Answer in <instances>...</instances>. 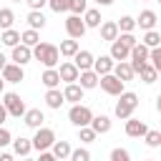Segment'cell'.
<instances>
[{"mask_svg": "<svg viewBox=\"0 0 161 161\" xmlns=\"http://www.w3.org/2000/svg\"><path fill=\"white\" fill-rule=\"evenodd\" d=\"M138 75H141V80H143V83H148V86H151V83H156V78H158V70H156V68H153V65L146 60V63L141 65Z\"/></svg>", "mask_w": 161, "mask_h": 161, "instance_id": "25", "label": "cell"}, {"mask_svg": "<svg viewBox=\"0 0 161 161\" xmlns=\"http://www.w3.org/2000/svg\"><path fill=\"white\" fill-rule=\"evenodd\" d=\"M98 28H101V40H108V43H111V40L118 38V25H116L113 20H106V23H101Z\"/></svg>", "mask_w": 161, "mask_h": 161, "instance_id": "21", "label": "cell"}, {"mask_svg": "<svg viewBox=\"0 0 161 161\" xmlns=\"http://www.w3.org/2000/svg\"><path fill=\"white\" fill-rule=\"evenodd\" d=\"M53 141H55L53 128H43V126H38V128H35V136L30 138V143H33L35 151H45V148H50Z\"/></svg>", "mask_w": 161, "mask_h": 161, "instance_id": "4", "label": "cell"}, {"mask_svg": "<svg viewBox=\"0 0 161 161\" xmlns=\"http://www.w3.org/2000/svg\"><path fill=\"white\" fill-rule=\"evenodd\" d=\"M88 126H91V128H93L96 133H108V131H111V118L101 113V116H93Z\"/></svg>", "mask_w": 161, "mask_h": 161, "instance_id": "23", "label": "cell"}, {"mask_svg": "<svg viewBox=\"0 0 161 161\" xmlns=\"http://www.w3.org/2000/svg\"><path fill=\"white\" fill-rule=\"evenodd\" d=\"M143 138H146V146H151V148H158L161 146V131H146L143 133Z\"/></svg>", "mask_w": 161, "mask_h": 161, "instance_id": "36", "label": "cell"}, {"mask_svg": "<svg viewBox=\"0 0 161 161\" xmlns=\"http://www.w3.org/2000/svg\"><path fill=\"white\" fill-rule=\"evenodd\" d=\"M141 43H143L146 48H156V45H161V33H156V30L151 28V30H146V33H143Z\"/></svg>", "mask_w": 161, "mask_h": 161, "instance_id": "31", "label": "cell"}, {"mask_svg": "<svg viewBox=\"0 0 161 161\" xmlns=\"http://www.w3.org/2000/svg\"><path fill=\"white\" fill-rule=\"evenodd\" d=\"M128 158H131V153L126 148H113L111 151V161H128Z\"/></svg>", "mask_w": 161, "mask_h": 161, "instance_id": "41", "label": "cell"}, {"mask_svg": "<svg viewBox=\"0 0 161 161\" xmlns=\"http://www.w3.org/2000/svg\"><path fill=\"white\" fill-rule=\"evenodd\" d=\"M40 83H43L45 88H58V86H60V75H58V70H55V68H45L43 75H40Z\"/></svg>", "mask_w": 161, "mask_h": 161, "instance_id": "22", "label": "cell"}, {"mask_svg": "<svg viewBox=\"0 0 161 161\" xmlns=\"http://www.w3.org/2000/svg\"><path fill=\"white\" fill-rule=\"evenodd\" d=\"M0 40H3V45L13 48V45H18V43H20V33H18V30H13V28H5V30L0 33Z\"/></svg>", "mask_w": 161, "mask_h": 161, "instance_id": "29", "label": "cell"}, {"mask_svg": "<svg viewBox=\"0 0 161 161\" xmlns=\"http://www.w3.org/2000/svg\"><path fill=\"white\" fill-rule=\"evenodd\" d=\"M73 63H75V68L78 70H86V68H93V53L91 50H75V55H73Z\"/></svg>", "mask_w": 161, "mask_h": 161, "instance_id": "15", "label": "cell"}, {"mask_svg": "<svg viewBox=\"0 0 161 161\" xmlns=\"http://www.w3.org/2000/svg\"><path fill=\"white\" fill-rule=\"evenodd\" d=\"M33 58L40 60L45 68H55L58 60H60V53H58L55 45H50V43H40V40H38V43L33 45Z\"/></svg>", "mask_w": 161, "mask_h": 161, "instance_id": "1", "label": "cell"}, {"mask_svg": "<svg viewBox=\"0 0 161 161\" xmlns=\"http://www.w3.org/2000/svg\"><path fill=\"white\" fill-rule=\"evenodd\" d=\"M0 75H3L5 83H20V80L25 78V70H23V65H18V63H5L3 70H0Z\"/></svg>", "mask_w": 161, "mask_h": 161, "instance_id": "8", "label": "cell"}, {"mask_svg": "<svg viewBox=\"0 0 161 161\" xmlns=\"http://www.w3.org/2000/svg\"><path fill=\"white\" fill-rule=\"evenodd\" d=\"M118 40H121V43H123V45H126V48H133V45H136V43H138V40H136V35H133V33H118Z\"/></svg>", "mask_w": 161, "mask_h": 161, "instance_id": "40", "label": "cell"}, {"mask_svg": "<svg viewBox=\"0 0 161 161\" xmlns=\"http://www.w3.org/2000/svg\"><path fill=\"white\" fill-rule=\"evenodd\" d=\"M91 118H93V111H91L88 106H83V103H73V106H70V111H68V121H70L75 128L88 126V123H91Z\"/></svg>", "mask_w": 161, "mask_h": 161, "instance_id": "3", "label": "cell"}, {"mask_svg": "<svg viewBox=\"0 0 161 161\" xmlns=\"http://www.w3.org/2000/svg\"><path fill=\"white\" fill-rule=\"evenodd\" d=\"M50 151H53V156L55 158H68L70 156V143L68 141H53V146H50Z\"/></svg>", "mask_w": 161, "mask_h": 161, "instance_id": "28", "label": "cell"}, {"mask_svg": "<svg viewBox=\"0 0 161 161\" xmlns=\"http://www.w3.org/2000/svg\"><path fill=\"white\" fill-rule=\"evenodd\" d=\"M111 73H113V75H116V78H121V80H123V83H126V80H131V78H133V75H136V73H133V68H131V63H128V60H116V63H113V70H111Z\"/></svg>", "mask_w": 161, "mask_h": 161, "instance_id": "13", "label": "cell"}, {"mask_svg": "<svg viewBox=\"0 0 161 161\" xmlns=\"http://www.w3.org/2000/svg\"><path fill=\"white\" fill-rule=\"evenodd\" d=\"M96 131L91 128V126H80L78 128V141H83V143H91V141H96Z\"/></svg>", "mask_w": 161, "mask_h": 161, "instance_id": "35", "label": "cell"}, {"mask_svg": "<svg viewBox=\"0 0 161 161\" xmlns=\"http://www.w3.org/2000/svg\"><path fill=\"white\" fill-rule=\"evenodd\" d=\"M86 23H83V18L80 15H70V18H65V33H68V38H83L86 35Z\"/></svg>", "mask_w": 161, "mask_h": 161, "instance_id": "7", "label": "cell"}, {"mask_svg": "<svg viewBox=\"0 0 161 161\" xmlns=\"http://www.w3.org/2000/svg\"><path fill=\"white\" fill-rule=\"evenodd\" d=\"M128 53H131V48H126L118 38L111 40V53H108V55H111L113 60H128Z\"/></svg>", "mask_w": 161, "mask_h": 161, "instance_id": "19", "label": "cell"}, {"mask_svg": "<svg viewBox=\"0 0 161 161\" xmlns=\"http://www.w3.org/2000/svg\"><path fill=\"white\" fill-rule=\"evenodd\" d=\"M153 25H156V13H153V10H141V15L136 18V28L151 30Z\"/></svg>", "mask_w": 161, "mask_h": 161, "instance_id": "18", "label": "cell"}, {"mask_svg": "<svg viewBox=\"0 0 161 161\" xmlns=\"http://www.w3.org/2000/svg\"><path fill=\"white\" fill-rule=\"evenodd\" d=\"M25 20H28V25H30L33 30H43V28H45V15H43V10H30Z\"/></svg>", "mask_w": 161, "mask_h": 161, "instance_id": "24", "label": "cell"}, {"mask_svg": "<svg viewBox=\"0 0 161 161\" xmlns=\"http://www.w3.org/2000/svg\"><path fill=\"white\" fill-rule=\"evenodd\" d=\"M13 3H23V0H13Z\"/></svg>", "mask_w": 161, "mask_h": 161, "instance_id": "48", "label": "cell"}, {"mask_svg": "<svg viewBox=\"0 0 161 161\" xmlns=\"http://www.w3.org/2000/svg\"><path fill=\"white\" fill-rule=\"evenodd\" d=\"M10 60H13V63H18V65H25V63H30V60H33V48H28V45H23V43L13 45Z\"/></svg>", "mask_w": 161, "mask_h": 161, "instance_id": "9", "label": "cell"}, {"mask_svg": "<svg viewBox=\"0 0 161 161\" xmlns=\"http://www.w3.org/2000/svg\"><path fill=\"white\" fill-rule=\"evenodd\" d=\"M23 3H28L30 10H43V8L48 5V0H23Z\"/></svg>", "mask_w": 161, "mask_h": 161, "instance_id": "43", "label": "cell"}, {"mask_svg": "<svg viewBox=\"0 0 161 161\" xmlns=\"http://www.w3.org/2000/svg\"><path fill=\"white\" fill-rule=\"evenodd\" d=\"M116 25H118V33H133V28H136V18H131V15H121V20H118Z\"/></svg>", "mask_w": 161, "mask_h": 161, "instance_id": "34", "label": "cell"}, {"mask_svg": "<svg viewBox=\"0 0 161 161\" xmlns=\"http://www.w3.org/2000/svg\"><path fill=\"white\" fill-rule=\"evenodd\" d=\"M48 8L53 13H65L68 10V0H48Z\"/></svg>", "mask_w": 161, "mask_h": 161, "instance_id": "39", "label": "cell"}, {"mask_svg": "<svg viewBox=\"0 0 161 161\" xmlns=\"http://www.w3.org/2000/svg\"><path fill=\"white\" fill-rule=\"evenodd\" d=\"M101 20H103V18H101V13H98L96 8H91V10L86 8V10H83V23H86V28H98Z\"/></svg>", "mask_w": 161, "mask_h": 161, "instance_id": "26", "label": "cell"}, {"mask_svg": "<svg viewBox=\"0 0 161 161\" xmlns=\"http://www.w3.org/2000/svg\"><path fill=\"white\" fill-rule=\"evenodd\" d=\"M96 3H98V5H111L113 0H96Z\"/></svg>", "mask_w": 161, "mask_h": 161, "instance_id": "46", "label": "cell"}, {"mask_svg": "<svg viewBox=\"0 0 161 161\" xmlns=\"http://www.w3.org/2000/svg\"><path fill=\"white\" fill-rule=\"evenodd\" d=\"M78 48H80V45H78V40H75V38H68V40H60L58 53H60V55H65V58H73Z\"/></svg>", "mask_w": 161, "mask_h": 161, "instance_id": "27", "label": "cell"}, {"mask_svg": "<svg viewBox=\"0 0 161 161\" xmlns=\"http://www.w3.org/2000/svg\"><path fill=\"white\" fill-rule=\"evenodd\" d=\"M58 75H60V80H65V83H73L75 78H78V68H75V63H60V68H58Z\"/></svg>", "mask_w": 161, "mask_h": 161, "instance_id": "20", "label": "cell"}, {"mask_svg": "<svg viewBox=\"0 0 161 161\" xmlns=\"http://www.w3.org/2000/svg\"><path fill=\"white\" fill-rule=\"evenodd\" d=\"M63 98L68 101V103H80L83 101V88L73 80V83H65V88H63Z\"/></svg>", "mask_w": 161, "mask_h": 161, "instance_id": "14", "label": "cell"}, {"mask_svg": "<svg viewBox=\"0 0 161 161\" xmlns=\"http://www.w3.org/2000/svg\"><path fill=\"white\" fill-rule=\"evenodd\" d=\"M38 40H40V35H38V30H33V28H28V30H23V33H20V43H23V45H28V48H33Z\"/></svg>", "mask_w": 161, "mask_h": 161, "instance_id": "32", "label": "cell"}, {"mask_svg": "<svg viewBox=\"0 0 161 161\" xmlns=\"http://www.w3.org/2000/svg\"><path fill=\"white\" fill-rule=\"evenodd\" d=\"M146 131H148V126H146L141 118H133V116L126 118V136H131V138H143Z\"/></svg>", "mask_w": 161, "mask_h": 161, "instance_id": "10", "label": "cell"}, {"mask_svg": "<svg viewBox=\"0 0 161 161\" xmlns=\"http://www.w3.org/2000/svg\"><path fill=\"white\" fill-rule=\"evenodd\" d=\"M3 106H5L8 116L20 118V116L25 113V103H23V98H20L18 93H3Z\"/></svg>", "mask_w": 161, "mask_h": 161, "instance_id": "6", "label": "cell"}, {"mask_svg": "<svg viewBox=\"0 0 161 161\" xmlns=\"http://www.w3.org/2000/svg\"><path fill=\"white\" fill-rule=\"evenodd\" d=\"M113 58L111 55H98V58H93V70L98 73V75H103V73H111L113 70Z\"/></svg>", "mask_w": 161, "mask_h": 161, "instance_id": "17", "label": "cell"}, {"mask_svg": "<svg viewBox=\"0 0 161 161\" xmlns=\"http://www.w3.org/2000/svg\"><path fill=\"white\" fill-rule=\"evenodd\" d=\"M5 63H8V58H5L3 53H0V70H3V65H5Z\"/></svg>", "mask_w": 161, "mask_h": 161, "instance_id": "45", "label": "cell"}, {"mask_svg": "<svg viewBox=\"0 0 161 161\" xmlns=\"http://www.w3.org/2000/svg\"><path fill=\"white\" fill-rule=\"evenodd\" d=\"M136 106H138V96L131 93V91H121L118 93V103H116V118L126 121L128 116H133Z\"/></svg>", "mask_w": 161, "mask_h": 161, "instance_id": "2", "label": "cell"}, {"mask_svg": "<svg viewBox=\"0 0 161 161\" xmlns=\"http://www.w3.org/2000/svg\"><path fill=\"white\" fill-rule=\"evenodd\" d=\"M10 141H13V136H10V131H8L5 126H0V148H3V146H8Z\"/></svg>", "mask_w": 161, "mask_h": 161, "instance_id": "42", "label": "cell"}, {"mask_svg": "<svg viewBox=\"0 0 161 161\" xmlns=\"http://www.w3.org/2000/svg\"><path fill=\"white\" fill-rule=\"evenodd\" d=\"M45 103H48V108L58 111V108L65 103V98H63V91H60V88H48V91H45Z\"/></svg>", "mask_w": 161, "mask_h": 161, "instance_id": "16", "label": "cell"}, {"mask_svg": "<svg viewBox=\"0 0 161 161\" xmlns=\"http://www.w3.org/2000/svg\"><path fill=\"white\" fill-rule=\"evenodd\" d=\"M3 88H5V80H3V75H0V93H3Z\"/></svg>", "mask_w": 161, "mask_h": 161, "instance_id": "47", "label": "cell"}, {"mask_svg": "<svg viewBox=\"0 0 161 161\" xmlns=\"http://www.w3.org/2000/svg\"><path fill=\"white\" fill-rule=\"evenodd\" d=\"M88 8V3L86 0H68V10L73 13V15H83V10Z\"/></svg>", "mask_w": 161, "mask_h": 161, "instance_id": "38", "label": "cell"}, {"mask_svg": "<svg viewBox=\"0 0 161 161\" xmlns=\"http://www.w3.org/2000/svg\"><path fill=\"white\" fill-rule=\"evenodd\" d=\"M20 118H23V123H25L28 128H38V126H43V121H45V116H43L40 108H25V113H23Z\"/></svg>", "mask_w": 161, "mask_h": 161, "instance_id": "12", "label": "cell"}, {"mask_svg": "<svg viewBox=\"0 0 161 161\" xmlns=\"http://www.w3.org/2000/svg\"><path fill=\"white\" fill-rule=\"evenodd\" d=\"M98 86H101V91L103 93H108V96H118L121 91H123V80L121 78H116L113 73H103V75H98Z\"/></svg>", "mask_w": 161, "mask_h": 161, "instance_id": "5", "label": "cell"}, {"mask_svg": "<svg viewBox=\"0 0 161 161\" xmlns=\"http://www.w3.org/2000/svg\"><path fill=\"white\" fill-rule=\"evenodd\" d=\"M10 143H13V148H15V153H18V156H28V153L33 151L30 138H23V136H20V138H15V141H10Z\"/></svg>", "mask_w": 161, "mask_h": 161, "instance_id": "30", "label": "cell"}, {"mask_svg": "<svg viewBox=\"0 0 161 161\" xmlns=\"http://www.w3.org/2000/svg\"><path fill=\"white\" fill-rule=\"evenodd\" d=\"M75 80H80L78 86H80L83 91H91V88L98 86V73H96L93 68H86V70H78V78H75Z\"/></svg>", "mask_w": 161, "mask_h": 161, "instance_id": "11", "label": "cell"}, {"mask_svg": "<svg viewBox=\"0 0 161 161\" xmlns=\"http://www.w3.org/2000/svg\"><path fill=\"white\" fill-rule=\"evenodd\" d=\"M8 121V111H5V106H3V101H0V126Z\"/></svg>", "mask_w": 161, "mask_h": 161, "instance_id": "44", "label": "cell"}, {"mask_svg": "<svg viewBox=\"0 0 161 161\" xmlns=\"http://www.w3.org/2000/svg\"><path fill=\"white\" fill-rule=\"evenodd\" d=\"M13 23H15V13L10 8H0V30L13 28Z\"/></svg>", "mask_w": 161, "mask_h": 161, "instance_id": "33", "label": "cell"}, {"mask_svg": "<svg viewBox=\"0 0 161 161\" xmlns=\"http://www.w3.org/2000/svg\"><path fill=\"white\" fill-rule=\"evenodd\" d=\"M73 161H91V151L88 148H70V156Z\"/></svg>", "mask_w": 161, "mask_h": 161, "instance_id": "37", "label": "cell"}]
</instances>
